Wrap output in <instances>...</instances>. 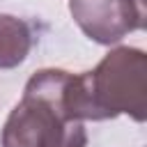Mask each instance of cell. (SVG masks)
<instances>
[{
	"label": "cell",
	"instance_id": "1",
	"mask_svg": "<svg viewBox=\"0 0 147 147\" xmlns=\"http://www.w3.org/2000/svg\"><path fill=\"white\" fill-rule=\"evenodd\" d=\"M71 74L64 69H39L30 76L23 99L9 113L2 147H85L87 131L80 119L64 110V90Z\"/></svg>",
	"mask_w": 147,
	"mask_h": 147
},
{
	"label": "cell",
	"instance_id": "2",
	"mask_svg": "<svg viewBox=\"0 0 147 147\" xmlns=\"http://www.w3.org/2000/svg\"><path fill=\"white\" fill-rule=\"evenodd\" d=\"M74 108L78 119L147 117V55L140 48H113L92 71L76 74Z\"/></svg>",
	"mask_w": 147,
	"mask_h": 147
},
{
	"label": "cell",
	"instance_id": "3",
	"mask_svg": "<svg viewBox=\"0 0 147 147\" xmlns=\"http://www.w3.org/2000/svg\"><path fill=\"white\" fill-rule=\"evenodd\" d=\"M69 11L76 25L103 46L145 25V0H69Z\"/></svg>",
	"mask_w": 147,
	"mask_h": 147
},
{
	"label": "cell",
	"instance_id": "4",
	"mask_svg": "<svg viewBox=\"0 0 147 147\" xmlns=\"http://www.w3.org/2000/svg\"><path fill=\"white\" fill-rule=\"evenodd\" d=\"M32 46V34L25 21L0 14V69L18 67Z\"/></svg>",
	"mask_w": 147,
	"mask_h": 147
}]
</instances>
